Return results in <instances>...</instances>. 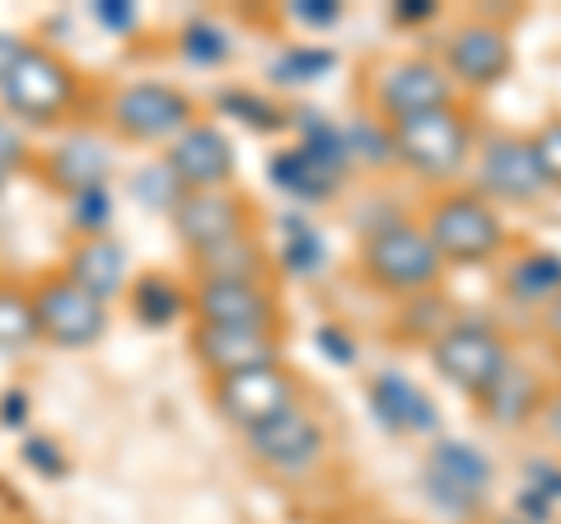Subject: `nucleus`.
Segmentation results:
<instances>
[{
	"label": "nucleus",
	"instance_id": "2",
	"mask_svg": "<svg viewBox=\"0 0 561 524\" xmlns=\"http://www.w3.org/2000/svg\"><path fill=\"white\" fill-rule=\"evenodd\" d=\"M80 103H84V76L76 71V61L43 43H28L20 61L0 80V117H10L14 127L57 132L76 117Z\"/></svg>",
	"mask_w": 561,
	"mask_h": 524
},
{
	"label": "nucleus",
	"instance_id": "23",
	"mask_svg": "<svg viewBox=\"0 0 561 524\" xmlns=\"http://www.w3.org/2000/svg\"><path fill=\"white\" fill-rule=\"evenodd\" d=\"M24 160H28V146H24L20 127H14L10 117H0V179H10Z\"/></svg>",
	"mask_w": 561,
	"mask_h": 524
},
{
	"label": "nucleus",
	"instance_id": "22",
	"mask_svg": "<svg viewBox=\"0 0 561 524\" xmlns=\"http://www.w3.org/2000/svg\"><path fill=\"white\" fill-rule=\"evenodd\" d=\"M529 146H534V160H538V173L548 192H561V117H548L538 122L529 132Z\"/></svg>",
	"mask_w": 561,
	"mask_h": 524
},
{
	"label": "nucleus",
	"instance_id": "1",
	"mask_svg": "<svg viewBox=\"0 0 561 524\" xmlns=\"http://www.w3.org/2000/svg\"><path fill=\"white\" fill-rule=\"evenodd\" d=\"M383 141H389L393 164H402L412 179L440 192L468 173L472 155H478V122H472V109L449 103V109H431V113L389 122Z\"/></svg>",
	"mask_w": 561,
	"mask_h": 524
},
{
	"label": "nucleus",
	"instance_id": "3",
	"mask_svg": "<svg viewBox=\"0 0 561 524\" xmlns=\"http://www.w3.org/2000/svg\"><path fill=\"white\" fill-rule=\"evenodd\" d=\"M356 272L365 286L389 300H421V295L440 291L449 267L416 220H383L360 235Z\"/></svg>",
	"mask_w": 561,
	"mask_h": 524
},
{
	"label": "nucleus",
	"instance_id": "6",
	"mask_svg": "<svg viewBox=\"0 0 561 524\" xmlns=\"http://www.w3.org/2000/svg\"><path fill=\"white\" fill-rule=\"evenodd\" d=\"M365 103L379 117V127L431 109H449L459 103V90L445 76V66L426 57V52H402V57H383L365 71Z\"/></svg>",
	"mask_w": 561,
	"mask_h": 524
},
{
	"label": "nucleus",
	"instance_id": "12",
	"mask_svg": "<svg viewBox=\"0 0 561 524\" xmlns=\"http://www.w3.org/2000/svg\"><path fill=\"white\" fill-rule=\"evenodd\" d=\"M173 235L192 253H206L216 243H230L239 235H257V206L234 187H210V192H179L169 206Z\"/></svg>",
	"mask_w": 561,
	"mask_h": 524
},
{
	"label": "nucleus",
	"instance_id": "24",
	"mask_svg": "<svg viewBox=\"0 0 561 524\" xmlns=\"http://www.w3.org/2000/svg\"><path fill=\"white\" fill-rule=\"evenodd\" d=\"M538 338H542V346L561 361V291L557 295H548V300L538 305Z\"/></svg>",
	"mask_w": 561,
	"mask_h": 524
},
{
	"label": "nucleus",
	"instance_id": "11",
	"mask_svg": "<svg viewBox=\"0 0 561 524\" xmlns=\"http://www.w3.org/2000/svg\"><path fill=\"white\" fill-rule=\"evenodd\" d=\"M472 187L491 206H538L548 197V183L538 173L529 132H491L472 155Z\"/></svg>",
	"mask_w": 561,
	"mask_h": 524
},
{
	"label": "nucleus",
	"instance_id": "26",
	"mask_svg": "<svg viewBox=\"0 0 561 524\" xmlns=\"http://www.w3.org/2000/svg\"><path fill=\"white\" fill-rule=\"evenodd\" d=\"M94 14L103 24H136V14L122 5V0H103V5H94Z\"/></svg>",
	"mask_w": 561,
	"mask_h": 524
},
{
	"label": "nucleus",
	"instance_id": "10",
	"mask_svg": "<svg viewBox=\"0 0 561 524\" xmlns=\"http://www.w3.org/2000/svg\"><path fill=\"white\" fill-rule=\"evenodd\" d=\"M435 61L445 66V76L454 80L459 94H486V90H496V84H505V76L515 71L511 29L496 20H463L445 38Z\"/></svg>",
	"mask_w": 561,
	"mask_h": 524
},
{
	"label": "nucleus",
	"instance_id": "8",
	"mask_svg": "<svg viewBox=\"0 0 561 524\" xmlns=\"http://www.w3.org/2000/svg\"><path fill=\"white\" fill-rule=\"evenodd\" d=\"M28 291H33V314H38V338L47 346H57V352H90V346L108 338L113 309L99 295L70 282L61 267L28 282Z\"/></svg>",
	"mask_w": 561,
	"mask_h": 524
},
{
	"label": "nucleus",
	"instance_id": "17",
	"mask_svg": "<svg viewBox=\"0 0 561 524\" xmlns=\"http://www.w3.org/2000/svg\"><path fill=\"white\" fill-rule=\"evenodd\" d=\"M43 179L61 192V197H84V192H94V187H108V173H113V155L103 141H94V136H61L57 146H51L43 155Z\"/></svg>",
	"mask_w": 561,
	"mask_h": 524
},
{
	"label": "nucleus",
	"instance_id": "18",
	"mask_svg": "<svg viewBox=\"0 0 561 524\" xmlns=\"http://www.w3.org/2000/svg\"><path fill=\"white\" fill-rule=\"evenodd\" d=\"M70 282L76 286H84L90 295H99L103 305H113L122 291H127V282H131V258H127V249L103 230V235H84L76 249L66 253V267H61Z\"/></svg>",
	"mask_w": 561,
	"mask_h": 524
},
{
	"label": "nucleus",
	"instance_id": "4",
	"mask_svg": "<svg viewBox=\"0 0 561 524\" xmlns=\"http://www.w3.org/2000/svg\"><path fill=\"white\" fill-rule=\"evenodd\" d=\"M421 230L445 258V267H486L511 249V230H505L501 206H491L478 187H440L421 206Z\"/></svg>",
	"mask_w": 561,
	"mask_h": 524
},
{
	"label": "nucleus",
	"instance_id": "16",
	"mask_svg": "<svg viewBox=\"0 0 561 524\" xmlns=\"http://www.w3.org/2000/svg\"><path fill=\"white\" fill-rule=\"evenodd\" d=\"M243 441H249L253 459L276 478H305L323 459V426H319V417H309L305 408L249 431Z\"/></svg>",
	"mask_w": 561,
	"mask_h": 524
},
{
	"label": "nucleus",
	"instance_id": "7",
	"mask_svg": "<svg viewBox=\"0 0 561 524\" xmlns=\"http://www.w3.org/2000/svg\"><path fill=\"white\" fill-rule=\"evenodd\" d=\"M197 117V99L169 80H127L103 103V122L131 146H169Z\"/></svg>",
	"mask_w": 561,
	"mask_h": 524
},
{
	"label": "nucleus",
	"instance_id": "15",
	"mask_svg": "<svg viewBox=\"0 0 561 524\" xmlns=\"http://www.w3.org/2000/svg\"><path fill=\"white\" fill-rule=\"evenodd\" d=\"M192 356L206 371V379H230L243 371H257V365H276L286 361V346L280 333L272 328H206L192 323Z\"/></svg>",
	"mask_w": 561,
	"mask_h": 524
},
{
	"label": "nucleus",
	"instance_id": "9",
	"mask_svg": "<svg viewBox=\"0 0 561 524\" xmlns=\"http://www.w3.org/2000/svg\"><path fill=\"white\" fill-rule=\"evenodd\" d=\"M210 403H216V412L234 431L249 435L257 426L276 422V417L305 408V379L295 375L286 361L257 365V371H243V375H230V379L210 384Z\"/></svg>",
	"mask_w": 561,
	"mask_h": 524
},
{
	"label": "nucleus",
	"instance_id": "14",
	"mask_svg": "<svg viewBox=\"0 0 561 524\" xmlns=\"http://www.w3.org/2000/svg\"><path fill=\"white\" fill-rule=\"evenodd\" d=\"M187 309L206 328H286L272 282H192Z\"/></svg>",
	"mask_w": 561,
	"mask_h": 524
},
{
	"label": "nucleus",
	"instance_id": "25",
	"mask_svg": "<svg viewBox=\"0 0 561 524\" xmlns=\"http://www.w3.org/2000/svg\"><path fill=\"white\" fill-rule=\"evenodd\" d=\"M24 47H28V38H20V33H10V29H0V80H5V71L20 61Z\"/></svg>",
	"mask_w": 561,
	"mask_h": 524
},
{
	"label": "nucleus",
	"instance_id": "19",
	"mask_svg": "<svg viewBox=\"0 0 561 524\" xmlns=\"http://www.w3.org/2000/svg\"><path fill=\"white\" fill-rule=\"evenodd\" d=\"M192 282H272V253L262 235H239L206 253H192Z\"/></svg>",
	"mask_w": 561,
	"mask_h": 524
},
{
	"label": "nucleus",
	"instance_id": "5",
	"mask_svg": "<svg viewBox=\"0 0 561 524\" xmlns=\"http://www.w3.org/2000/svg\"><path fill=\"white\" fill-rule=\"evenodd\" d=\"M426 352H431L435 375H440L449 389L468 394L472 403L496 389V384L505 379V371L515 365L505 333L482 323V319H449L440 333L426 342Z\"/></svg>",
	"mask_w": 561,
	"mask_h": 524
},
{
	"label": "nucleus",
	"instance_id": "21",
	"mask_svg": "<svg viewBox=\"0 0 561 524\" xmlns=\"http://www.w3.org/2000/svg\"><path fill=\"white\" fill-rule=\"evenodd\" d=\"M131 309H136L140 323L164 328L187 309V291H179L169 276L150 272V276H140V282H131Z\"/></svg>",
	"mask_w": 561,
	"mask_h": 524
},
{
	"label": "nucleus",
	"instance_id": "20",
	"mask_svg": "<svg viewBox=\"0 0 561 524\" xmlns=\"http://www.w3.org/2000/svg\"><path fill=\"white\" fill-rule=\"evenodd\" d=\"M38 314H33L28 282H10L0 276V356H20L38 346Z\"/></svg>",
	"mask_w": 561,
	"mask_h": 524
},
{
	"label": "nucleus",
	"instance_id": "13",
	"mask_svg": "<svg viewBox=\"0 0 561 524\" xmlns=\"http://www.w3.org/2000/svg\"><path fill=\"white\" fill-rule=\"evenodd\" d=\"M164 173L179 192H210V187H234L239 179V155L234 141L216 122L197 117L187 132H179L164 150Z\"/></svg>",
	"mask_w": 561,
	"mask_h": 524
}]
</instances>
